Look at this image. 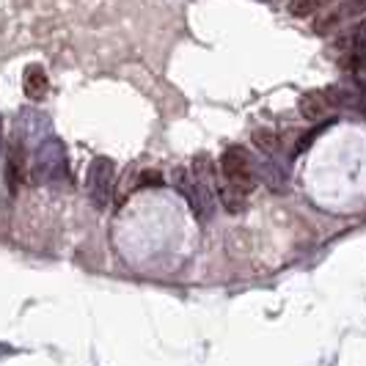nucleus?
I'll list each match as a JSON object with an SVG mask.
<instances>
[{
	"label": "nucleus",
	"mask_w": 366,
	"mask_h": 366,
	"mask_svg": "<svg viewBox=\"0 0 366 366\" xmlns=\"http://www.w3.org/2000/svg\"><path fill=\"white\" fill-rule=\"evenodd\" d=\"M221 171H223V179L226 185H232L234 190L240 193H251L256 179H254V168H251V157L242 146H229L221 157Z\"/></svg>",
	"instance_id": "1"
},
{
	"label": "nucleus",
	"mask_w": 366,
	"mask_h": 366,
	"mask_svg": "<svg viewBox=\"0 0 366 366\" xmlns=\"http://www.w3.org/2000/svg\"><path fill=\"white\" fill-rule=\"evenodd\" d=\"M300 113H303V119H308V122H320V119H325V113L331 110V94L328 91H306L298 102Z\"/></svg>",
	"instance_id": "2"
},
{
	"label": "nucleus",
	"mask_w": 366,
	"mask_h": 366,
	"mask_svg": "<svg viewBox=\"0 0 366 366\" xmlns=\"http://www.w3.org/2000/svg\"><path fill=\"white\" fill-rule=\"evenodd\" d=\"M22 89L28 94V100H44L47 97V89H50V80H47V72L41 67H28L25 69V77H22Z\"/></svg>",
	"instance_id": "3"
},
{
	"label": "nucleus",
	"mask_w": 366,
	"mask_h": 366,
	"mask_svg": "<svg viewBox=\"0 0 366 366\" xmlns=\"http://www.w3.org/2000/svg\"><path fill=\"white\" fill-rule=\"evenodd\" d=\"M215 188H218V196H221V204L229 209V212H240L242 207H245V193H240V190H234L232 185H218L215 182Z\"/></svg>",
	"instance_id": "4"
},
{
	"label": "nucleus",
	"mask_w": 366,
	"mask_h": 366,
	"mask_svg": "<svg viewBox=\"0 0 366 366\" xmlns=\"http://www.w3.org/2000/svg\"><path fill=\"white\" fill-rule=\"evenodd\" d=\"M333 0H289V11L295 17H311L322 8H328Z\"/></svg>",
	"instance_id": "5"
},
{
	"label": "nucleus",
	"mask_w": 366,
	"mask_h": 366,
	"mask_svg": "<svg viewBox=\"0 0 366 366\" xmlns=\"http://www.w3.org/2000/svg\"><path fill=\"white\" fill-rule=\"evenodd\" d=\"M254 143H256L262 152H275L278 138H275V133H270V130H256V133H254Z\"/></svg>",
	"instance_id": "6"
},
{
	"label": "nucleus",
	"mask_w": 366,
	"mask_h": 366,
	"mask_svg": "<svg viewBox=\"0 0 366 366\" xmlns=\"http://www.w3.org/2000/svg\"><path fill=\"white\" fill-rule=\"evenodd\" d=\"M140 185H143V188H160V185H163L160 171H143V174H140Z\"/></svg>",
	"instance_id": "7"
}]
</instances>
